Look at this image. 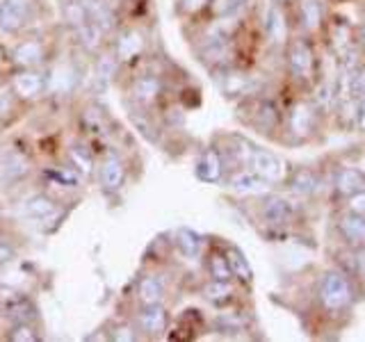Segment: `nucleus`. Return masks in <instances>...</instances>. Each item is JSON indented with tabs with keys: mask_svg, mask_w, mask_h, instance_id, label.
Here are the masks:
<instances>
[{
	"mask_svg": "<svg viewBox=\"0 0 365 342\" xmlns=\"http://www.w3.org/2000/svg\"><path fill=\"white\" fill-rule=\"evenodd\" d=\"M14 98L16 94L11 91V87L0 89V119H7L14 112Z\"/></svg>",
	"mask_w": 365,
	"mask_h": 342,
	"instance_id": "obj_40",
	"label": "nucleus"
},
{
	"mask_svg": "<svg viewBox=\"0 0 365 342\" xmlns=\"http://www.w3.org/2000/svg\"><path fill=\"white\" fill-rule=\"evenodd\" d=\"M356 41H359V46H361L363 53H365V19L359 23V28H356Z\"/></svg>",
	"mask_w": 365,
	"mask_h": 342,
	"instance_id": "obj_43",
	"label": "nucleus"
},
{
	"mask_svg": "<svg viewBox=\"0 0 365 342\" xmlns=\"http://www.w3.org/2000/svg\"><path fill=\"white\" fill-rule=\"evenodd\" d=\"M9 342H39V333L30 326V322H16L7 333Z\"/></svg>",
	"mask_w": 365,
	"mask_h": 342,
	"instance_id": "obj_34",
	"label": "nucleus"
},
{
	"mask_svg": "<svg viewBox=\"0 0 365 342\" xmlns=\"http://www.w3.org/2000/svg\"><path fill=\"white\" fill-rule=\"evenodd\" d=\"M283 64H285V73L292 80L294 85L299 87H315L317 83V55L313 48L311 37L306 34H294L288 39L283 48Z\"/></svg>",
	"mask_w": 365,
	"mask_h": 342,
	"instance_id": "obj_3",
	"label": "nucleus"
},
{
	"mask_svg": "<svg viewBox=\"0 0 365 342\" xmlns=\"http://www.w3.org/2000/svg\"><path fill=\"white\" fill-rule=\"evenodd\" d=\"M285 185L299 199H313L322 190V178L313 167H294L285 176Z\"/></svg>",
	"mask_w": 365,
	"mask_h": 342,
	"instance_id": "obj_14",
	"label": "nucleus"
},
{
	"mask_svg": "<svg viewBox=\"0 0 365 342\" xmlns=\"http://www.w3.org/2000/svg\"><path fill=\"white\" fill-rule=\"evenodd\" d=\"M224 256L228 260V267H231V274H233V281H240L249 285L254 281V269H251L249 260L245 258V254L235 247H226L224 249Z\"/></svg>",
	"mask_w": 365,
	"mask_h": 342,
	"instance_id": "obj_28",
	"label": "nucleus"
},
{
	"mask_svg": "<svg viewBox=\"0 0 365 342\" xmlns=\"http://www.w3.org/2000/svg\"><path fill=\"white\" fill-rule=\"evenodd\" d=\"M34 14V0H0V30L19 34Z\"/></svg>",
	"mask_w": 365,
	"mask_h": 342,
	"instance_id": "obj_9",
	"label": "nucleus"
},
{
	"mask_svg": "<svg viewBox=\"0 0 365 342\" xmlns=\"http://www.w3.org/2000/svg\"><path fill=\"white\" fill-rule=\"evenodd\" d=\"M249 0H210L208 3V14L215 19V21H226V19H233L237 16L240 11L247 7Z\"/></svg>",
	"mask_w": 365,
	"mask_h": 342,
	"instance_id": "obj_29",
	"label": "nucleus"
},
{
	"mask_svg": "<svg viewBox=\"0 0 365 342\" xmlns=\"http://www.w3.org/2000/svg\"><path fill=\"white\" fill-rule=\"evenodd\" d=\"M205 267H208V276L217 281H233L231 267H228V260L224 256V251H210L208 258H205Z\"/></svg>",
	"mask_w": 365,
	"mask_h": 342,
	"instance_id": "obj_30",
	"label": "nucleus"
},
{
	"mask_svg": "<svg viewBox=\"0 0 365 342\" xmlns=\"http://www.w3.org/2000/svg\"><path fill=\"white\" fill-rule=\"evenodd\" d=\"M3 171H5L7 176H9V174H16V178H21V176H26V174H28V162H26V160H23L21 155L11 153V155L5 160Z\"/></svg>",
	"mask_w": 365,
	"mask_h": 342,
	"instance_id": "obj_36",
	"label": "nucleus"
},
{
	"mask_svg": "<svg viewBox=\"0 0 365 342\" xmlns=\"http://www.w3.org/2000/svg\"><path fill=\"white\" fill-rule=\"evenodd\" d=\"M336 267L347 271L359 285V290L365 292V247H342L336 251Z\"/></svg>",
	"mask_w": 365,
	"mask_h": 342,
	"instance_id": "obj_16",
	"label": "nucleus"
},
{
	"mask_svg": "<svg viewBox=\"0 0 365 342\" xmlns=\"http://www.w3.org/2000/svg\"><path fill=\"white\" fill-rule=\"evenodd\" d=\"M342 210L365 217V190H361L356 194H351V197H347L345 199V205H342Z\"/></svg>",
	"mask_w": 365,
	"mask_h": 342,
	"instance_id": "obj_39",
	"label": "nucleus"
},
{
	"mask_svg": "<svg viewBox=\"0 0 365 342\" xmlns=\"http://www.w3.org/2000/svg\"><path fill=\"white\" fill-rule=\"evenodd\" d=\"M215 328H217V333H222V336H237L247 328V322H245V317L237 313H222L215 319Z\"/></svg>",
	"mask_w": 365,
	"mask_h": 342,
	"instance_id": "obj_31",
	"label": "nucleus"
},
{
	"mask_svg": "<svg viewBox=\"0 0 365 342\" xmlns=\"http://www.w3.org/2000/svg\"><path fill=\"white\" fill-rule=\"evenodd\" d=\"M48 178L53 182H62L66 187H78L80 185V176L76 169H51Z\"/></svg>",
	"mask_w": 365,
	"mask_h": 342,
	"instance_id": "obj_35",
	"label": "nucleus"
},
{
	"mask_svg": "<svg viewBox=\"0 0 365 342\" xmlns=\"http://www.w3.org/2000/svg\"><path fill=\"white\" fill-rule=\"evenodd\" d=\"M68 157H71V165H73V169L78 171V174L89 176L91 171H94V157H91V153L87 151V148L73 146L71 151H68Z\"/></svg>",
	"mask_w": 365,
	"mask_h": 342,
	"instance_id": "obj_33",
	"label": "nucleus"
},
{
	"mask_svg": "<svg viewBox=\"0 0 365 342\" xmlns=\"http://www.w3.org/2000/svg\"><path fill=\"white\" fill-rule=\"evenodd\" d=\"M78 85V71L71 64L57 66L53 76H48V89L53 94H71Z\"/></svg>",
	"mask_w": 365,
	"mask_h": 342,
	"instance_id": "obj_27",
	"label": "nucleus"
},
{
	"mask_svg": "<svg viewBox=\"0 0 365 342\" xmlns=\"http://www.w3.org/2000/svg\"><path fill=\"white\" fill-rule=\"evenodd\" d=\"M334 231L342 247H365V217L340 210L334 219Z\"/></svg>",
	"mask_w": 365,
	"mask_h": 342,
	"instance_id": "obj_12",
	"label": "nucleus"
},
{
	"mask_svg": "<svg viewBox=\"0 0 365 342\" xmlns=\"http://www.w3.org/2000/svg\"><path fill=\"white\" fill-rule=\"evenodd\" d=\"M140 331H137V326L133 324H119V326H114L112 331V340H117V342H133V340H140Z\"/></svg>",
	"mask_w": 365,
	"mask_h": 342,
	"instance_id": "obj_37",
	"label": "nucleus"
},
{
	"mask_svg": "<svg viewBox=\"0 0 365 342\" xmlns=\"http://www.w3.org/2000/svg\"><path fill=\"white\" fill-rule=\"evenodd\" d=\"M226 185L233 192L242 194V197H262V194L274 192V187L269 180H265L262 176H258L256 171L251 169H233L226 174Z\"/></svg>",
	"mask_w": 365,
	"mask_h": 342,
	"instance_id": "obj_10",
	"label": "nucleus"
},
{
	"mask_svg": "<svg viewBox=\"0 0 365 342\" xmlns=\"http://www.w3.org/2000/svg\"><path fill=\"white\" fill-rule=\"evenodd\" d=\"M365 190V174L356 167H342L336 171V178H334V192L338 197L347 199L351 194H356Z\"/></svg>",
	"mask_w": 365,
	"mask_h": 342,
	"instance_id": "obj_23",
	"label": "nucleus"
},
{
	"mask_svg": "<svg viewBox=\"0 0 365 342\" xmlns=\"http://www.w3.org/2000/svg\"><path fill=\"white\" fill-rule=\"evenodd\" d=\"M235 292H237L235 281H217V279H210V281L201 288L203 299L208 301V304H212V306H217V308L233 304Z\"/></svg>",
	"mask_w": 365,
	"mask_h": 342,
	"instance_id": "obj_24",
	"label": "nucleus"
},
{
	"mask_svg": "<svg viewBox=\"0 0 365 342\" xmlns=\"http://www.w3.org/2000/svg\"><path fill=\"white\" fill-rule=\"evenodd\" d=\"M294 16L297 28L306 37L324 32V26L329 21V3L327 0H294Z\"/></svg>",
	"mask_w": 365,
	"mask_h": 342,
	"instance_id": "obj_8",
	"label": "nucleus"
},
{
	"mask_svg": "<svg viewBox=\"0 0 365 342\" xmlns=\"http://www.w3.org/2000/svg\"><path fill=\"white\" fill-rule=\"evenodd\" d=\"M260 28H262V37H265L269 48L283 51L290 34V16L288 9H285L283 0H269L265 5V11H262L260 19Z\"/></svg>",
	"mask_w": 365,
	"mask_h": 342,
	"instance_id": "obj_7",
	"label": "nucleus"
},
{
	"mask_svg": "<svg viewBox=\"0 0 365 342\" xmlns=\"http://www.w3.org/2000/svg\"><path fill=\"white\" fill-rule=\"evenodd\" d=\"M324 32H327L329 46L334 48L338 60H342V57H345L347 53H351L359 46V41H356V28L349 26L345 19L334 21V23L327 21Z\"/></svg>",
	"mask_w": 365,
	"mask_h": 342,
	"instance_id": "obj_15",
	"label": "nucleus"
},
{
	"mask_svg": "<svg viewBox=\"0 0 365 342\" xmlns=\"http://www.w3.org/2000/svg\"><path fill=\"white\" fill-rule=\"evenodd\" d=\"M165 296H167V285L160 274H146L137 283V301H140V306L163 304Z\"/></svg>",
	"mask_w": 365,
	"mask_h": 342,
	"instance_id": "obj_22",
	"label": "nucleus"
},
{
	"mask_svg": "<svg viewBox=\"0 0 365 342\" xmlns=\"http://www.w3.org/2000/svg\"><path fill=\"white\" fill-rule=\"evenodd\" d=\"M114 68H117V55H101V60L96 64V73H94V85L98 89H106L110 85V80L114 76Z\"/></svg>",
	"mask_w": 365,
	"mask_h": 342,
	"instance_id": "obj_32",
	"label": "nucleus"
},
{
	"mask_svg": "<svg viewBox=\"0 0 365 342\" xmlns=\"http://www.w3.org/2000/svg\"><path fill=\"white\" fill-rule=\"evenodd\" d=\"M14 258H16V247L7 237H0V269L7 267Z\"/></svg>",
	"mask_w": 365,
	"mask_h": 342,
	"instance_id": "obj_41",
	"label": "nucleus"
},
{
	"mask_svg": "<svg viewBox=\"0 0 365 342\" xmlns=\"http://www.w3.org/2000/svg\"><path fill=\"white\" fill-rule=\"evenodd\" d=\"M354 128L365 133V98L356 103V114H354Z\"/></svg>",
	"mask_w": 365,
	"mask_h": 342,
	"instance_id": "obj_42",
	"label": "nucleus"
},
{
	"mask_svg": "<svg viewBox=\"0 0 365 342\" xmlns=\"http://www.w3.org/2000/svg\"><path fill=\"white\" fill-rule=\"evenodd\" d=\"M144 46H146L144 34L137 28H128L119 32L117 43H114V55H117L119 62H133L144 53Z\"/></svg>",
	"mask_w": 365,
	"mask_h": 342,
	"instance_id": "obj_20",
	"label": "nucleus"
},
{
	"mask_svg": "<svg viewBox=\"0 0 365 342\" xmlns=\"http://www.w3.org/2000/svg\"><path fill=\"white\" fill-rule=\"evenodd\" d=\"M165 91V83L163 78L155 73H144L140 78H135L133 83V98L140 103L142 108H151L153 103L163 96Z\"/></svg>",
	"mask_w": 365,
	"mask_h": 342,
	"instance_id": "obj_19",
	"label": "nucleus"
},
{
	"mask_svg": "<svg viewBox=\"0 0 365 342\" xmlns=\"http://www.w3.org/2000/svg\"><path fill=\"white\" fill-rule=\"evenodd\" d=\"M11 60L19 68H37L46 60V48L39 39H23L11 51Z\"/></svg>",
	"mask_w": 365,
	"mask_h": 342,
	"instance_id": "obj_21",
	"label": "nucleus"
},
{
	"mask_svg": "<svg viewBox=\"0 0 365 342\" xmlns=\"http://www.w3.org/2000/svg\"><path fill=\"white\" fill-rule=\"evenodd\" d=\"M57 210V203L48 197V194H32L26 201H23V212H26L30 219L46 222L48 217Z\"/></svg>",
	"mask_w": 365,
	"mask_h": 342,
	"instance_id": "obj_26",
	"label": "nucleus"
},
{
	"mask_svg": "<svg viewBox=\"0 0 365 342\" xmlns=\"http://www.w3.org/2000/svg\"><path fill=\"white\" fill-rule=\"evenodd\" d=\"M135 319H137V331L146 338H163L169 328V313L163 304L142 306Z\"/></svg>",
	"mask_w": 365,
	"mask_h": 342,
	"instance_id": "obj_13",
	"label": "nucleus"
},
{
	"mask_svg": "<svg viewBox=\"0 0 365 342\" xmlns=\"http://www.w3.org/2000/svg\"><path fill=\"white\" fill-rule=\"evenodd\" d=\"M240 119L249 128H254L258 135L269 137V140H281L283 133V110L274 98H267L262 94L247 96L240 103Z\"/></svg>",
	"mask_w": 365,
	"mask_h": 342,
	"instance_id": "obj_4",
	"label": "nucleus"
},
{
	"mask_svg": "<svg viewBox=\"0 0 365 342\" xmlns=\"http://www.w3.org/2000/svg\"><path fill=\"white\" fill-rule=\"evenodd\" d=\"M356 294H359V285L354 283L349 274L342 271L340 267H331L317 281L315 301L319 313H324L329 317H338L351 311V306L356 304Z\"/></svg>",
	"mask_w": 365,
	"mask_h": 342,
	"instance_id": "obj_1",
	"label": "nucleus"
},
{
	"mask_svg": "<svg viewBox=\"0 0 365 342\" xmlns=\"http://www.w3.org/2000/svg\"><path fill=\"white\" fill-rule=\"evenodd\" d=\"M98 180L103 192L117 194L125 185V165L117 153H108L98 165Z\"/></svg>",
	"mask_w": 365,
	"mask_h": 342,
	"instance_id": "obj_17",
	"label": "nucleus"
},
{
	"mask_svg": "<svg viewBox=\"0 0 365 342\" xmlns=\"http://www.w3.org/2000/svg\"><path fill=\"white\" fill-rule=\"evenodd\" d=\"M294 217H297L294 203L288 197H283V194H277V192L262 194L260 197L258 219L267 231H285V228L294 224Z\"/></svg>",
	"mask_w": 365,
	"mask_h": 342,
	"instance_id": "obj_5",
	"label": "nucleus"
},
{
	"mask_svg": "<svg viewBox=\"0 0 365 342\" xmlns=\"http://www.w3.org/2000/svg\"><path fill=\"white\" fill-rule=\"evenodd\" d=\"M233 37L228 34L224 28H212L208 34L203 37L199 46V57L203 64H208L212 71H220V68L233 66Z\"/></svg>",
	"mask_w": 365,
	"mask_h": 342,
	"instance_id": "obj_6",
	"label": "nucleus"
},
{
	"mask_svg": "<svg viewBox=\"0 0 365 342\" xmlns=\"http://www.w3.org/2000/svg\"><path fill=\"white\" fill-rule=\"evenodd\" d=\"M197 178L203 180V182H210V185H217V182H222L226 178V167H224V160H222V153L217 146H208L205 151L199 155L197 160Z\"/></svg>",
	"mask_w": 365,
	"mask_h": 342,
	"instance_id": "obj_18",
	"label": "nucleus"
},
{
	"mask_svg": "<svg viewBox=\"0 0 365 342\" xmlns=\"http://www.w3.org/2000/svg\"><path fill=\"white\" fill-rule=\"evenodd\" d=\"M210 0H178V14L182 16H194L199 14V11H203L205 7H208Z\"/></svg>",
	"mask_w": 365,
	"mask_h": 342,
	"instance_id": "obj_38",
	"label": "nucleus"
},
{
	"mask_svg": "<svg viewBox=\"0 0 365 342\" xmlns=\"http://www.w3.org/2000/svg\"><path fill=\"white\" fill-rule=\"evenodd\" d=\"M174 242L176 249L180 251V256L187 260H197L203 254V237L197 231H192V228H178Z\"/></svg>",
	"mask_w": 365,
	"mask_h": 342,
	"instance_id": "obj_25",
	"label": "nucleus"
},
{
	"mask_svg": "<svg viewBox=\"0 0 365 342\" xmlns=\"http://www.w3.org/2000/svg\"><path fill=\"white\" fill-rule=\"evenodd\" d=\"M11 91L16 94L19 100H34L39 98L46 89H48V76L37 71V68H19L11 76Z\"/></svg>",
	"mask_w": 365,
	"mask_h": 342,
	"instance_id": "obj_11",
	"label": "nucleus"
},
{
	"mask_svg": "<svg viewBox=\"0 0 365 342\" xmlns=\"http://www.w3.org/2000/svg\"><path fill=\"white\" fill-rule=\"evenodd\" d=\"M322 110L313 98H294L288 108L283 110V142L302 144L311 142L319 135V123H322Z\"/></svg>",
	"mask_w": 365,
	"mask_h": 342,
	"instance_id": "obj_2",
	"label": "nucleus"
}]
</instances>
